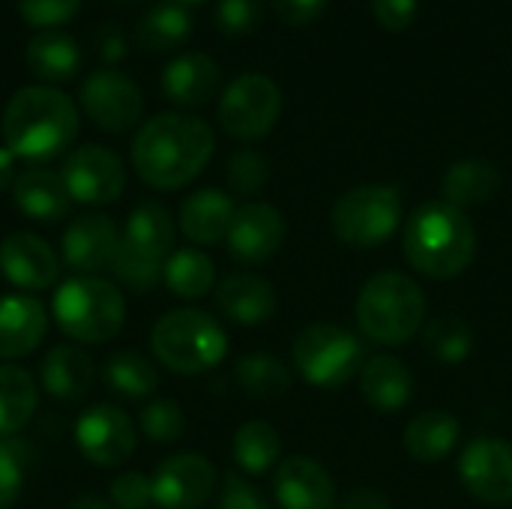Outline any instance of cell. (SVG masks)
<instances>
[{
  "instance_id": "ffe728a7",
  "label": "cell",
  "mask_w": 512,
  "mask_h": 509,
  "mask_svg": "<svg viewBox=\"0 0 512 509\" xmlns=\"http://www.w3.org/2000/svg\"><path fill=\"white\" fill-rule=\"evenodd\" d=\"M48 318L39 300L27 294L0 297V360H21L45 339Z\"/></svg>"
},
{
  "instance_id": "83f0119b",
  "label": "cell",
  "mask_w": 512,
  "mask_h": 509,
  "mask_svg": "<svg viewBox=\"0 0 512 509\" xmlns=\"http://www.w3.org/2000/svg\"><path fill=\"white\" fill-rule=\"evenodd\" d=\"M39 378H42L45 393H51L54 399H63V402H75V399L87 396V390L93 384V363L81 348L57 345L45 354V360L39 366Z\"/></svg>"
},
{
  "instance_id": "277c9868",
  "label": "cell",
  "mask_w": 512,
  "mask_h": 509,
  "mask_svg": "<svg viewBox=\"0 0 512 509\" xmlns=\"http://www.w3.org/2000/svg\"><path fill=\"white\" fill-rule=\"evenodd\" d=\"M426 318V297L405 273L372 276L357 297V324L375 345H405Z\"/></svg>"
},
{
  "instance_id": "cb8c5ba5",
  "label": "cell",
  "mask_w": 512,
  "mask_h": 509,
  "mask_svg": "<svg viewBox=\"0 0 512 509\" xmlns=\"http://www.w3.org/2000/svg\"><path fill=\"white\" fill-rule=\"evenodd\" d=\"M360 393L375 411L393 414V411H402L411 402L414 375L399 357L378 354V357L366 360L363 369H360Z\"/></svg>"
},
{
  "instance_id": "5b68a950",
  "label": "cell",
  "mask_w": 512,
  "mask_h": 509,
  "mask_svg": "<svg viewBox=\"0 0 512 509\" xmlns=\"http://www.w3.org/2000/svg\"><path fill=\"white\" fill-rule=\"evenodd\" d=\"M156 360L177 375H201L228 354L225 330L201 309H177L156 321L150 333Z\"/></svg>"
},
{
  "instance_id": "7dc6e473",
  "label": "cell",
  "mask_w": 512,
  "mask_h": 509,
  "mask_svg": "<svg viewBox=\"0 0 512 509\" xmlns=\"http://www.w3.org/2000/svg\"><path fill=\"white\" fill-rule=\"evenodd\" d=\"M342 509H393V504H390V498L384 492L363 486V489H354V492L345 495Z\"/></svg>"
},
{
  "instance_id": "d4e9b609",
  "label": "cell",
  "mask_w": 512,
  "mask_h": 509,
  "mask_svg": "<svg viewBox=\"0 0 512 509\" xmlns=\"http://www.w3.org/2000/svg\"><path fill=\"white\" fill-rule=\"evenodd\" d=\"M174 234H177V228H174L168 207L159 201H147L132 210L120 240L141 258L165 267V258L171 255V246H174Z\"/></svg>"
},
{
  "instance_id": "f35d334b",
  "label": "cell",
  "mask_w": 512,
  "mask_h": 509,
  "mask_svg": "<svg viewBox=\"0 0 512 509\" xmlns=\"http://www.w3.org/2000/svg\"><path fill=\"white\" fill-rule=\"evenodd\" d=\"M183 429H186V417L180 405L171 399H159L141 411V432L153 444H171L183 435Z\"/></svg>"
},
{
  "instance_id": "8992f818",
  "label": "cell",
  "mask_w": 512,
  "mask_h": 509,
  "mask_svg": "<svg viewBox=\"0 0 512 509\" xmlns=\"http://www.w3.org/2000/svg\"><path fill=\"white\" fill-rule=\"evenodd\" d=\"M54 318L69 339L102 345L123 330L126 300L105 279L75 276L54 294Z\"/></svg>"
},
{
  "instance_id": "4316f807",
  "label": "cell",
  "mask_w": 512,
  "mask_h": 509,
  "mask_svg": "<svg viewBox=\"0 0 512 509\" xmlns=\"http://www.w3.org/2000/svg\"><path fill=\"white\" fill-rule=\"evenodd\" d=\"M462 438V426L447 411H423L405 429V450L423 465L444 462Z\"/></svg>"
},
{
  "instance_id": "f1b7e54d",
  "label": "cell",
  "mask_w": 512,
  "mask_h": 509,
  "mask_svg": "<svg viewBox=\"0 0 512 509\" xmlns=\"http://www.w3.org/2000/svg\"><path fill=\"white\" fill-rule=\"evenodd\" d=\"M24 60H27V69L39 81L60 84V81L75 78V72L81 66V48H78V42L69 33L45 30V33H36L27 42Z\"/></svg>"
},
{
  "instance_id": "ee69618b",
  "label": "cell",
  "mask_w": 512,
  "mask_h": 509,
  "mask_svg": "<svg viewBox=\"0 0 512 509\" xmlns=\"http://www.w3.org/2000/svg\"><path fill=\"white\" fill-rule=\"evenodd\" d=\"M372 15L375 21L384 27V30H408L417 18V9H420V0H372Z\"/></svg>"
},
{
  "instance_id": "6da1fadb",
  "label": "cell",
  "mask_w": 512,
  "mask_h": 509,
  "mask_svg": "<svg viewBox=\"0 0 512 509\" xmlns=\"http://www.w3.org/2000/svg\"><path fill=\"white\" fill-rule=\"evenodd\" d=\"M213 150V129L201 117L168 111L138 129L132 141V165L147 186L180 189L207 168Z\"/></svg>"
},
{
  "instance_id": "1f68e13d",
  "label": "cell",
  "mask_w": 512,
  "mask_h": 509,
  "mask_svg": "<svg viewBox=\"0 0 512 509\" xmlns=\"http://www.w3.org/2000/svg\"><path fill=\"white\" fill-rule=\"evenodd\" d=\"M162 279L165 285L183 297V300H198L204 294L213 291V282H216V267L213 261L198 252V249H177L168 255L165 261V270H162Z\"/></svg>"
},
{
  "instance_id": "8d00e7d4",
  "label": "cell",
  "mask_w": 512,
  "mask_h": 509,
  "mask_svg": "<svg viewBox=\"0 0 512 509\" xmlns=\"http://www.w3.org/2000/svg\"><path fill=\"white\" fill-rule=\"evenodd\" d=\"M108 270H111L126 288H132V291H138V294H147V291H153V288L159 285L165 267L156 264V261L141 258L138 252H132V249L120 240V246H117V252H114V261H111Z\"/></svg>"
},
{
  "instance_id": "60d3db41",
  "label": "cell",
  "mask_w": 512,
  "mask_h": 509,
  "mask_svg": "<svg viewBox=\"0 0 512 509\" xmlns=\"http://www.w3.org/2000/svg\"><path fill=\"white\" fill-rule=\"evenodd\" d=\"M81 9V0H18V12L30 27H60L72 21Z\"/></svg>"
},
{
  "instance_id": "ba28073f",
  "label": "cell",
  "mask_w": 512,
  "mask_h": 509,
  "mask_svg": "<svg viewBox=\"0 0 512 509\" xmlns=\"http://www.w3.org/2000/svg\"><path fill=\"white\" fill-rule=\"evenodd\" d=\"M402 219V198L393 186H354L333 207V231L354 249L384 246Z\"/></svg>"
},
{
  "instance_id": "4fadbf2b",
  "label": "cell",
  "mask_w": 512,
  "mask_h": 509,
  "mask_svg": "<svg viewBox=\"0 0 512 509\" xmlns=\"http://www.w3.org/2000/svg\"><path fill=\"white\" fill-rule=\"evenodd\" d=\"M75 441L87 462L99 468H114V465H123L135 453L138 435H135L132 420L123 411L111 405H96L81 414L75 426Z\"/></svg>"
},
{
  "instance_id": "9a60e30c",
  "label": "cell",
  "mask_w": 512,
  "mask_h": 509,
  "mask_svg": "<svg viewBox=\"0 0 512 509\" xmlns=\"http://www.w3.org/2000/svg\"><path fill=\"white\" fill-rule=\"evenodd\" d=\"M273 495L282 509H336L339 492L327 468L309 456H294L276 465Z\"/></svg>"
},
{
  "instance_id": "b9f144b4",
  "label": "cell",
  "mask_w": 512,
  "mask_h": 509,
  "mask_svg": "<svg viewBox=\"0 0 512 509\" xmlns=\"http://www.w3.org/2000/svg\"><path fill=\"white\" fill-rule=\"evenodd\" d=\"M111 504L114 509H144L153 504V477L144 474H120L111 483Z\"/></svg>"
},
{
  "instance_id": "4dcf8cb0",
  "label": "cell",
  "mask_w": 512,
  "mask_h": 509,
  "mask_svg": "<svg viewBox=\"0 0 512 509\" xmlns=\"http://www.w3.org/2000/svg\"><path fill=\"white\" fill-rule=\"evenodd\" d=\"M192 33V15L186 12V6L180 3H159L150 12H144V18L135 27V39L144 51H171L177 45H183Z\"/></svg>"
},
{
  "instance_id": "5bb4252c",
  "label": "cell",
  "mask_w": 512,
  "mask_h": 509,
  "mask_svg": "<svg viewBox=\"0 0 512 509\" xmlns=\"http://www.w3.org/2000/svg\"><path fill=\"white\" fill-rule=\"evenodd\" d=\"M216 489V468L198 453L165 459L153 474V504L162 509H198Z\"/></svg>"
},
{
  "instance_id": "8fae6325",
  "label": "cell",
  "mask_w": 512,
  "mask_h": 509,
  "mask_svg": "<svg viewBox=\"0 0 512 509\" xmlns=\"http://www.w3.org/2000/svg\"><path fill=\"white\" fill-rule=\"evenodd\" d=\"M60 177L72 201H81V204H111L120 198L126 186V171H123L120 156L99 144L72 150L63 159Z\"/></svg>"
},
{
  "instance_id": "7a4b0ae2",
  "label": "cell",
  "mask_w": 512,
  "mask_h": 509,
  "mask_svg": "<svg viewBox=\"0 0 512 509\" xmlns=\"http://www.w3.org/2000/svg\"><path fill=\"white\" fill-rule=\"evenodd\" d=\"M3 144L15 159L48 162L78 135V108L57 87H21L3 111Z\"/></svg>"
},
{
  "instance_id": "f546056e",
  "label": "cell",
  "mask_w": 512,
  "mask_h": 509,
  "mask_svg": "<svg viewBox=\"0 0 512 509\" xmlns=\"http://www.w3.org/2000/svg\"><path fill=\"white\" fill-rule=\"evenodd\" d=\"M39 405V390L21 366H0V438L21 432Z\"/></svg>"
},
{
  "instance_id": "484cf974",
  "label": "cell",
  "mask_w": 512,
  "mask_h": 509,
  "mask_svg": "<svg viewBox=\"0 0 512 509\" xmlns=\"http://www.w3.org/2000/svg\"><path fill=\"white\" fill-rule=\"evenodd\" d=\"M444 201L465 210L474 204H486L501 192V171L489 159H459L447 168L441 180Z\"/></svg>"
},
{
  "instance_id": "ac0fdd59",
  "label": "cell",
  "mask_w": 512,
  "mask_h": 509,
  "mask_svg": "<svg viewBox=\"0 0 512 509\" xmlns=\"http://www.w3.org/2000/svg\"><path fill=\"white\" fill-rule=\"evenodd\" d=\"M120 246L117 225L105 213H84L63 231V261L78 273L108 270Z\"/></svg>"
},
{
  "instance_id": "52a82bcc",
  "label": "cell",
  "mask_w": 512,
  "mask_h": 509,
  "mask_svg": "<svg viewBox=\"0 0 512 509\" xmlns=\"http://www.w3.org/2000/svg\"><path fill=\"white\" fill-rule=\"evenodd\" d=\"M297 372L321 390H339L363 369V345L336 324H309L294 339Z\"/></svg>"
},
{
  "instance_id": "44dd1931",
  "label": "cell",
  "mask_w": 512,
  "mask_h": 509,
  "mask_svg": "<svg viewBox=\"0 0 512 509\" xmlns=\"http://www.w3.org/2000/svg\"><path fill=\"white\" fill-rule=\"evenodd\" d=\"M216 306L225 318L255 327L276 315V291L267 279L255 273H231L216 288Z\"/></svg>"
},
{
  "instance_id": "816d5d0a",
  "label": "cell",
  "mask_w": 512,
  "mask_h": 509,
  "mask_svg": "<svg viewBox=\"0 0 512 509\" xmlns=\"http://www.w3.org/2000/svg\"><path fill=\"white\" fill-rule=\"evenodd\" d=\"M183 3H198V0H183Z\"/></svg>"
},
{
  "instance_id": "d6986e66",
  "label": "cell",
  "mask_w": 512,
  "mask_h": 509,
  "mask_svg": "<svg viewBox=\"0 0 512 509\" xmlns=\"http://www.w3.org/2000/svg\"><path fill=\"white\" fill-rule=\"evenodd\" d=\"M219 81H222V72L216 60L201 51L180 54L162 69V93L180 108L207 105L216 96Z\"/></svg>"
},
{
  "instance_id": "2e32d148",
  "label": "cell",
  "mask_w": 512,
  "mask_h": 509,
  "mask_svg": "<svg viewBox=\"0 0 512 509\" xmlns=\"http://www.w3.org/2000/svg\"><path fill=\"white\" fill-rule=\"evenodd\" d=\"M285 243V219L273 204L252 201L237 210L231 231H228V249L243 264H261L273 258Z\"/></svg>"
},
{
  "instance_id": "9c48e42d",
  "label": "cell",
  "mask_w": 512,
  "mask_h": 509,
  "mask_svg": "<svg viewBox=\"0 0 512 509\" xmlns=\"http://www.w3.org/2000/svg\"><path fill=\"white\" fill-rule=\"evenodd\" d=\"M282 114V90L261 72L234 78L219 99V126L237 141L264 138Z\"/></svg>"
},
{
  "instance_id": "7bdbcfd3",
  "label": "cell",
  "mask_w": 512,
  "mask_h": 509,
  "mask_svg": "<svg viewBox=\"0 0 512 509\" xmlns=\"http://www.w3.org/2000/svg\"><path fill=\"white\" fill-rule=\"evenodd\" d=\"M24 486V465L15 447L0 441V509H9Z\"/></svg>"
},
{
  "instance_id": "74e56055",
  "label": "cell",
  "mask_w": 512,
  "mask_h": 509,
  "mask_svg": "<svg viewBox=\"0 0 512 509\" xmlns=\"http://www.w3.org/2000/svg\"><path fill=\"white\" fill-rule=\"evenodd\" d=\"M270 180V162L258 150H237L228 159V186L237 195H255Z\"/></svg>"
},
{
  "instance_id": "f907efd6",
  "label": "cell",
  "mask_w": 512,
  "mask_h": 509,
  "mask_svg": "<svg viewBox=\"0 0 512 509\" xmlns=\"http://www.w3.org/2000/svg\"><path fill=\"white\" fill-rule=\"evenodd\" d=\"M72 509H114V504L105 498H96V495H84L72 504Z\"/></svg>"
},
{
  "instance_id": "f6af8a7d",
  "label": "cell",
  "mask_w": 512,
  "mask_h": 509,
  "mask_svg": "<svg viewBox=\"0 0 512 509\" xmlns=\"http://www.w3.org/2000/svg\"><path fill=\"white\" fill-rule=\"evenodd\" d=\"M216 509H270L267 501L258 495L255 486H249L246 480L228 474L225 477V486H222V495H219V507Z\"/></svg>"
},
{
  "instance_id": "d6a6232c",
  "label": "cell",
  "mask_w": 512,
  "mask_h": 509,
  "mask_svg": "<svg viewBox=\"0 0 512 509\" xmlns=\"http://www.w3.org/2000/svg\"><path fill=\"white\" fill-rule=\"evenodd\" d=\"M279 453H282L279 432L264 420L243 423L234 435V459L252 477L273 471V465L279 462Z\"/></svg>"
},
{
  "instance_id": "d590c367",
  "label": "cell",
  "mask_w": 512,
  "mask_h": 509,
  "mask_svg": "<svg viewBox=\"0 0 512 509\" xmlns=\"http://www.w3.org/2000/svg\"><path fill=\"white\" fill-rule=\"evenodd\" d=\"M105 384L126 399H144L159 387L156 369L135 351H120L105 363Z\"/></svg>"
},
{
  "instance_id": "bcb514c9",
  "label": "cell",
  "mask_w": 512,
  "mask_h": 509,
  "mask_svg": "<svg viewBox=\"0 0 512 509\" xmlns=\"http://www.w3.org/2000/svg\"><path fill=\"white\" fill-rule=\"evenodd\" d=\"M273 9L288 24H309L324 15L327 0H273Z\"/></svg>"
},
{
  "instance_id": "ab89813d",
  "label": "cell",
  "mask_w": 512,
  "mask_h": 509,
  "mask_svg": "<svg viewBox=\"0 0 512 509\" xmlns=\"http://www.w3.org/2000/svg\"><path fill=\"white\" fill-rule=\"evenodd\" d=\"M264 21V0H219L216 27L225 36H246Z\"/></svg>"
},
{
  "instance_id": "681fc988",
  "label": "cell",
  "mask_w": 512,
  "mask_h": 509,
  "mask_svg": "<svg viewBox=\"0 0 512 509\" xmlns=\"http://www.w3.org/2000/svg\"><path fill=\"white\" fill-rule=\"evenodd\" d=\"M123 54H126L123 36H120V30H111V33L102 39V60L114 63V60H117V57H123Z\"/></svg>"
},
{
  "instance_id": "7402d4cb",
  "label": "cell",
  "mask_w": 512,
  "mask_h": 509,
  "mask_svg": "<svg viewBox=\"0 0 512 509\" xmlns=\"http://www.w3.org/2000/svg\"><path fill=\"white\" fill-rule=\"evenodd\" d=\"M234 216H237V207L225 192L198 189L180 207V231L198 246H216L228 240Z\"/></svg>"
},
{
  "instance_id": "836d02e7",
  "label": "cell",
  "mask_w": 512,
  "mask_h": 509,
  "mask_svg": "<svg viewBox=\"0 0 512 509\" xmlns=\"http://www.w3.org/2000/svg\"><path fill=\"white\" fill-rule=\"evenodd\" d=\"M423 345L432 360L444 366H459L474 351V330L459 315H438L423 330Z\"/></svg>"
},
{
  "instance_id": "c3c4849f",
  "label": "cell",
  "mask_w": 512,
  "mask_h": 509,
  "mask_svg": "<svg viewBox=\"0 0 512 509\" xmlns=\"http://www.w3.org/2000/svg\"><path fill=\"white\" fill-rule=\"evenodd\" d=\"M15 186V156L0 147V195Z\"/></svg>"
},
{
  "instance_id": "603a6c76",
  "label": "cell",
  "mask_w": 512,
  "mask_h": 509,
  "mask_svg": "<svg viewBox=\"0 0 512 509\" xmlns=\"http://www.w3.org/2000/svg\"><path fill=\"white\" fill-rule=\"evenodd\" d=\"M12 198L15 207L33 222H60L72 204L63 177L48 168H27L24 174H18L12 186Z\"/></svg>"
},
{
  "instance_id": "30bf717a",
  "label": "cell",
  "mask_w": 512,
  "mask_h": 509,
  "mask_svg": "<svg viewBox=\"0 0 512 509\" xmlns=\"http://www.w3.org/2000/svg\"><path fill=\"white\" fill-rule=\"evenodd\" d=\"M81 108L102 132H129L144 114V96L138 84L117 72L99 69L81 84Z\"/></svg>"
},
{
  "instance_id": "e0dca14e",
  "label": "cell",
  "mask_w": 512,
  "mask_h": 509,
  "mask_svg": "<svg viewBox=\"0 0 512 509\" xmlns=\"http://www.w3.org/2000/svg\"><path fill=\"white\" fill-rule=\"evenodd\" d=\"M0 273L24 291H42L57 282L60 261L54 249L27 231H15L0 243Z\"/></svg>"
},
{
  "instance_id": "7c38bea8",
  "label": "cell",
  "mask_w": 512,
  "mask_h": 509,
  "mask_svg": "<svg viewBox=\"0 0 512 509\" xmlns=\"http://www.w3.org/2000/svg\"><path fill=\"white\" fill-rule=\"evenodd\" d=\"M465 489L486 504H512V444L504 438H474L459 456Z\"/></svg>"
},
{
  "instance_id": "e575fe53",
  "label": "cell",
  "mask_w": 512,
  "mask_h": 509,
  "mask_svg": "<svg viewBox=\"0 0 512 509\" xmlns=\"http://www.w3.org/2000/svg\"><path fill=\"white\" fill-rule=\"evenodd\" d=\"M237 384L255 399H279L291 387V372L282 360L270 354H249L234 369Z\"/></svg>"
},
{
  "instance_id": "3957f363",
  "label": "cell",
  "mask_w": 512,
  "mask_h": 509,
  "mask_svg": "<svg viewBox=\"0 0 512 509\" xmlns=\"http://www.w3.org/2000/svg\"><path fill=\"white\" fill-rule=\"evenodd\" d=\"M477 255V231L465 210L432 201L411 213L405 225V258L429 279L462 276Z\"/></svg>"
}]
</instances>
